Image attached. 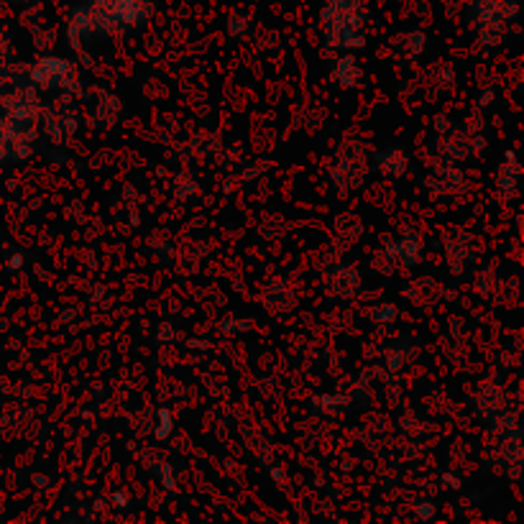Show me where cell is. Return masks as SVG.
<instances>
[{
    "mask_svg": "<svg viewBox=\"0 0 524 524\" xmlns=\"http://www.w3.org/2000/svg\"><path fill=\"white\" fill-rule=\"evenodd\" d=\"M159 417H162V430H154V435H156V437H166V435H169V430H172L169 412H166V410H162V412H159Z\"/></svg>",
    "mask_w": 524,
    "mask_h": 524,
    "instance_id": "1",
    "label": "cell"
}]
</instances>
